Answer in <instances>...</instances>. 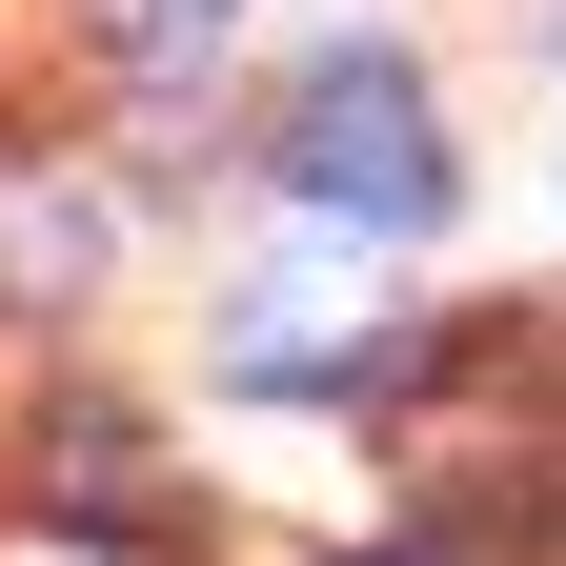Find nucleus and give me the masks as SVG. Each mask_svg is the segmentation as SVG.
Listing matches in <instances>:
<instances>
[{
  "label": "nucleus",
  "mask_w": 566,
  "mask_h": 566,
  "mask_svg": "<svg viewBox=\"0 0 566 566\" xmlns=\"http://www.w3.org/2000/svg\"><path fill=\"white\" fill-rule=\"evenodd\" d=\"M385 365H405V324L365 283H324V263H283V283L223 304V385H263V405H324V385H385Z\"/></svg>",
  "instance_id": "f03ea898"
},
{
  "label": "nucleus",
  "mask_w": 566,
  "mask_h": 566,
  "mask_svg": "<svg viewBox=\"0 0 566 566\" xmlns=\"http://www.w3.org/2000/svg\"><path fill=\"white\" fill-rule=\"evenodd\" d=\"M223 21H243V0H102V41H122V61H202Z\"/></svg>",
  "instance_id": "7ed1b4c3"
},
{
  "label": "nucleus",
  "mask_w": 566,
  "mask_h": 566,
  "mask_svg": "<svg viewBox=\"0 0 566 566\" xmlns=\"http://www.w3.org/2000/svg\"><path fill=\"white\" fill-rule=\"evenodd\" d=\"M283 202H304V223H344V243H424V223L465 202V163H446V102H424L385 41L304 61V82H283Z\"/></svg>",
  "instance_id": "f257e3e1"
},
{
  "label": "nucleus",
  "mask_w": 566,
  "mask_h": 566,
  "mask_svg": "<svg viewBox=\"0 0 566 566\" xmlns=\"http://www.w3.org/2000/svg\"><path fill=\"white\" fill-rule=\"evenodd\" d=\"M0 566H142V546H82V526H0Z\"/></svg>",
  "instance_id": "20e7f679"
},
{
  "label": "nucleus",
  "mask_w": 566,
  "mask_h": 566,
  "mask_svg": "<svg viewBox=\"0 0 566 566\" xmlns=\"http://www.w3.org/2000/svg\"><path fill=\"white\" fill-rule=\"evenodd\" d=\"M365 566H424V546H365Z\"/></svg>",
  "instance_id": "39448f33"
}]
</instances>
